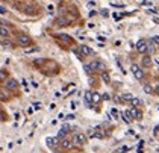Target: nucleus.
I'll return each mask as SVG.
<instances>
[{"label":"nucleus","instance_id":"obj_1","mask_svg":"<svg viewBox=\"0 0 159 153\" xmlns=\"http://www.w3.org/2000/svg\"><path fill=\"white\" fill-rule=\"evenodd\" d=\"M17 44L20 47H24V49H28V47H30L32 44H34V41H32V38L28 35V34H20L17 36Z\"/></svg>","mask_w":159,"mask_h":153},{"label":"nucleus","instance_id":"obj_2","mask_svg":"<svg viewBox=\"0 0 159 153\" xmlns=\"http://www.w3.org/2000/svg\"><path fill=\"white\" fill-rule=\"evenodd\" d=\"M100 68H105L103 62L102 61H93V62L85 65V71H87V74H93L94 71H99Z\"/></svg>","mask_w":159,"mask_h":153},{"label":"nucleus","instance_id":"obj_3","mask_svg":"<svg viewBox=\"0 0 159 153\" xmlns=\"http://www.w3.org/2000/svg\"><path fill=\"white\" fill-rule=\"evenodd\" d=\"M71 142H73V146L82 147V146H85L88 142V138H87V135H85V134H82V132H77V134H74Z\"/></svg>","mask_w":159,"mask_h":153},{"label":"nucleus","instance_id":"obj_4","mask_svg":"<svg viewBox=\"0 0 159 153\" xmlns=\"http://www.w3.org/2000/svg\"><path fill=\"white\" fill-rule=\"evenodd\" d=\"M5 87H6V89H9V91H15V89H18V81H15V79H6L5 81Z\"/></svg>","mask_w":159,"mask_h":153},{"label":"nucleus","instance_id":"obj_5","mask_svg":"<svg viewBox=\"0 0 159 153\" xmlns=\"http://www.w3.org/2000/svg\"><path fill=\"white\" fill-rule=\"evenodd\" d=\"M136 52H140V53H146V52H148V43L146 40H140L136 43Z\"/></svg>","mask_w":159,"mask_h":153},{"label":"nucleus","instance_id":"obj_6","mask_svg":"<svg viewBox=\"0 0 159 153\" xmlns=\"http://www.w3.org/2000/svg\"><path fill=\"white\" fill-rule=\"evenodd\" d=\"M130 70H132V73H134V76L138 79V81H142V79H144V71H142L141 70V68L140 67H138V65H132L130 67Z\"/></svg>","mask_w":159,"mask_h":153},{"label":"nucleus","instance_id":"obj_7","mask_svg":"<svg viewBox=\"0 0 159 153\" xmlns=\"http://www.w3.org/2000/svg\"><path fill=\"white\" fill-rule=\"evenodd\" d=\"M127 112H129L132 120H142V112L138 108H132V109L127 111Z\"/></svg>","mask_w":159,"mask_h":153},{"label":"nucleus","instance_id":"obj_8","mask_svg":"<svg viewBox=\"0 0 159 153\" xmlns=\"http://www.w3.org/2000/svg\"><path fill=\"white\" fill-rule=\"evenodd\" d=\"M79 52L82 53L83 58H87V56H89V55H93V53H94L91 47H88V46H85V44H81V46H79Z\"/></svg>","mask_w":159,"mask_h":153},{"label":"nucleus","instance_id":"obj_9","mask_svg":"<svg viewBox=\"0 0 159 153\" xmlns=\"http://www.w3.org/2000/svg\"><path fill=\"white\" fill-rule=\"evenodd\" d=\"M70 129H71V127H70L68 124H64L62 127H61V130H59V134H58L56 138H58V140H64V138L67 136V134L70 132Z\"/></svg>","mask_w":159,"mask_h":153},{"label":"nucleus","instance_id":"obj_10","mask_svg":"<svg viewBox=\"0 0 159 153\" xmlns=\"http://www.w3.org/2000/svg\"><path fill=\"white\" fill-rule=\"evenodd\" d=\"M9 35H11V30H9L8 26L0 24V38H8Z\"/></svg>","mask_w":159,"mask_h":153},{"label":"nucleus","instance_id":"obj_11","mask_svg":"<svg viewBox=\"0 0 159 153\" xmlns=\"http://www.w3.org/2000/svg\"><path fill=\"white\" fill-rule=\"evenodd\" d=\"M100 79L106 83V85H109L111 83V76H109V71L108 70H102L100 71Z\"/></svg>","mask_w":159,"mask_h":153},{"label":"nucleus","instance_id":"obj_12","mask_svg":"<svg viewBox=\"0 0 159 153\" xmlns=\"http://www.w3.org/2000/svg\"><path fill=\"white\" fill-rule=\"evenodd\" d=\"M58 40H61V41H64V43H67V44H73V38L70 35H67V34L58 35Z\"/></svg>","mask_w":159,"mask_h":153},{"label":"nucleus","instance_id":"obj_13","mask_svg":"<svg viewBox=\"0 0 159 153\" xmlns=\"http://www.w3.org/2000/svg\"><path fill=\"white\" fill-rule=\"evenodd\" d=\"M91 97H93V93H91V91H87V93H85V103H87V108H93Z\"/></svg>","mask_w":159,"mask_h":153},{"label":"nucleus","instance_id":"obj_14","mask_svg":"<svg viewBox=\"0 0 159 153\" xmlns=\"http://www.w3.org/2000/svg\"><path fill=\"white\" fill-rule=\"evenodd\" d=\"M91 102L93 105H99L100 102H102V96H100L99 93H93V97H91Z\"/></svg>","mask_w":159,"mask_h":153},{"label":"nucleus","instance_id":"obj_15","mask_svg":"<svg viewBox=\"0 0 159 153\" xmlns=\"http://www.w3.org/2000/svg\"><path fill=\"white\" fill-rule=\"evenodd\" d=\"M46 142H47V146H49V147L55 149V147L58 146V138H50V136H49V138L46 140Z\"/></svg>","mask_w":159,"mask_h":153},{"label":"nucleus","instance_id":"obj_16","mask_svg":"<svg viewBox=\"0 0 159 153\" xmlns=\"http://www.w3.org/2000/svg\"><path fill=\"white\" fill-rule=\"evenodd\" d=\"M61 146L64 147V149H70V147L73 146V142H71L70 140H65V138H64V140H61Z\"/></svg>","mask_w":159,"mask_h":153},{"label":"nucleus","instance_id":"obj_17","mask_svg":"<svg viewBox=\"0 0 159 153\" xmlns=\"http://www.w3.org/2000/svg\"><path fill=\"white\" fill-rule=\"evenodd\" d=\"M142 65H144V67H152V58L150 56H144V58H142Z\"/></svg>","mask_w":159,"mask_h":153},{"label":"nucleus","instance_id":"obj_18","mask_svg":"<svg viewBox=\"0 0 159 153\" xmlns=\"http://www.w3.org/2000/svg\"><path fill=\"white\" fill-rule=\"evenodd\" d=\"M121 117H123V120L126 121L127 124H130L132 121H134V120L130 118V115H129V112H127V111H126V112H121Z\"/></svg>","mask_w":159,"mask_h":153},{"label":"nucleus","instance_id":"obj_19","mask_svg":"<svg viewBox=\"0 0 159 153\" xmlns=\"http://www.w3.org/2000/svg\"><path fill=\"white\" fill-rule=\"evenodd\" d=\"M67 24H68V20H67V18L61 17L59 20H58V26H59V28H62V26H67Z\"/></svg>","mask_w":159,"mask_h":153},{"label":"nucleus","instance_id":"obj_20","mask_svg":"<svg viewBox=\"0 0 159 153\" xmlns=\"http://www.w3.org/2000/svg\"><path fill=\"white\" fill-rule=\"evenodd\" d=\"M130 105H132V106H134V108H138V106H140V105H141V100L140 99H132L130 100Z\"/></svg>","mask_w":159,"mask_h":153},{"label":"nucleus","instance_id":"obj_21","mask_svg":"<svg viewBox=\"0 0 159 153\" xmlns=\"http://www.w3.org/2000/svg\"><path fill=\"white\" fill-rule=\"evenodd\" d=\"M2 46H3V47H14L12 41H9L8 38H3V41H2Z\"/></svg>","mask_w":159,"mask_h":153},{"label":"nucleus","instance_id":"obj_22","mask_svg":"<svg viewBox=\"0 0 159 153\" xmlns=\"http://www.w3.org/2000/svg\"><path fill=\"white\" fill-rule=\"evenodd\" d=\"M8 79V73L5 70H0V82H5Z\"/></svg>","mask_w":159,"mask_h":153},{"label":"nucleus","instance_id":"obj_23","mask_svg":"<svg viewBox=\"0 0 159 153\" xmlns=\"http://www.w3.org/2000/svg\"><path fill=\"white\" fill-rule=\"evenodd\" d=\"M8 120V115H6V112H5L3 109H0V121H6Z\"/></svg>","mask_w":159,"mask_h":153},{"label":"nucleus","instance_id":"obj_24","mask_svg":"<svg viewBox=\"0 0 159 153\" xmlns=\"http://www.w3.org/2000/svg\"><path fill=\"white\" fill-rule=\"evenodd\" d=\"M132 99H134V96H132V94H129V93H127V94H123V100H124V102H129V103H130Z\"/></svg>","mask_w":159,"mask_h":153},{"label":"nucleus","instance_id":"obj_25","mask_svg":"<svg viewBox=\"0 0 159 153\" xmlns=\"http://www.w3.org/2000/svg\"><path fill=\"white\" fill-rule=\"evenodd\" d=\"M144 91L147 93V94H153L155 91H153V88L150 87V85H144Z\"/></svg>","mask_w":159,"mask_h":153},{"label":"nucleus","instance_id":"obj_26","mask_svg":"<svg viewBox=\"0 0 159 153\" xmlns=\"http://www.w3.org/2000/svg\"><path fill=\"white\" fill-rule=\"evenodd\" d=\"M32 106H34V109H41V103H40V102H35Z\"/></svg>","mask_w":159,"mask_h":153},{"label":"nucleus","instance_id":"obj_27","mask_svg":"<svg viewBox=\"0 0 159 153\" xmlns=\"http://www.w3.org/2000/svg\"><path fill=\"white\" fill-rule=\"evenodd\" d=\"M152 43H155V44L159 46V36H153V38H152Z\"/></svg>","mask_w":159,"mask_h":153},{"label":"nucleus","instance_id":"obj_28","mask_svg":"<svg viewBox=\"0 0 159 153\" xmlns=\"http://www.w3.org/2000/svg\"><path fill=\"white\" fill-rule=\"evenodd\" d=\"M127 150H129L127 147H121V149H120L118 152H117V153H127Z\"/></svg>","mask_w":159,"mask_h":153},{"label":"nucleus","instance_id":"obj_29","mask_svg":"<svg viewBox=\"0 0 159 153\" xmlns=\"http://www.w3.org/2000/svg\"><path fill=\"white\" fill-rule=\"evenodd\" d=\"M0 100H8V96H5V93L0 91Z\"/></svg>","mask_w":159,"mask_h":153},{"label":"nucleus","instance_id":"obj_30","mask_svg":"<svg viewBox=\"0 0 159 153\" xmlns=\"http://www.w3.org/2000/svg\"><path fill=\"white\" fill-rule=\"evenodd\" d=\"M40 49L38 47H35V49H30V50H26V53H34V52H38Z\"/></svg>","mask_w":159,"mask_h":153},{"label":"nucleus","instance_id":"obj_31","mask_svg":"<svg viewBox=\"0 0 159 153\" xmlns=\"http://www.w3.org/2000/svg\"><path fill=\"white\" fill-rule=\"evenodd\" d=\"M8 12V9L5 8V6H0V14H6Z\"/></svg>","mask_w":159,"mask_h":153},{"label":"nucleus","instance_id":"obj_32","mask_svg":"<svg viewBox=\"0 0 159 153\" xmlns=\"http://www.w3.org/2000/svg\"><path fill=\"white\" fill-rule=\"evenodd\" d=\"M74 118V115L73 114H70V115H67V120H73Z\"/></svg>","mask_w":159,"mask_h":153},{"label":"nucleus","instance_id":"obj_33","mask_svg":"<svg viewBox=\"0 0 159 153\" xmlns=\"http://www.w3.org/2000/svg\"><path fill=\"white\" fill-rule=\"evenodd\" d=\"M155 94H156V96H159V87H158V88L155 89Z\"/></svg>","mask_w":159,"mask_h":153},{"label":"nucleus","instance_id":"obj_34","mask_svg":"<svg viewBox=\"0 0 159 153\" xmlns=\"http://www.w3.org/2000/svg\"><path fill=\"white\" fill-rule=\"evenodd\" d=\"M2 2H3V3H6V2H9V0H2Z\"/></svg>","mask_w":159,"mask_h":153},{"label":"nucleus","instance_id":"obj_35","mask_svg":"<svg viewBox=\"0 0 159 153\" xmlns=\"http://www.w3.org/2000/svg\"><path fill=\"white\" fill-rule=\"evenodd\" d=\"M158 152H159V149H158Z\"/></svg>","mask_w":159,"mask_h":153}]
</instances>
